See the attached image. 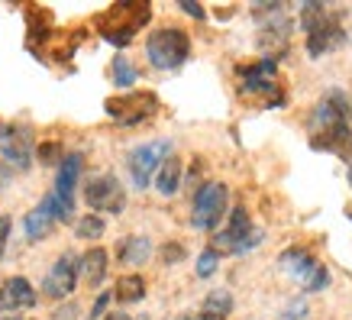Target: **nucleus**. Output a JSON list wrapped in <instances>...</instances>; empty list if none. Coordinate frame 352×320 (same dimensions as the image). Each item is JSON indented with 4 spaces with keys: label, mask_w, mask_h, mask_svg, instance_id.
I'll list each match as a JSON object with an SVG mask.
<instances>
[{
    "label": "nucleus",
    "mask_w": 352,
    "mask_h": 320,
    "mask_svg": "<svg viewBox=\"0 0 352 320\" xmlns=\"http://www.w3.org/2000/svg\"><path fill=\"white\" fill-rule=\"evenodd\" d=\"M155 110H159V97L149 94V91H139V94L107 100V114L117 120V123H123V127H136V123H142V120H149Z\"/></svg>",
    "instance_id": "nucleus-8"
},
{
    "label": "nucleus",
    "mask_w": 352,
    "mask_h": 320,
    "mask_svg": "<svg viewBox=\"0 0 352 320\" xmlns=\"http://www.w3.org/2000/svg\"><path fill=\"white\" fill-rule=\"evenodd\" d=\"M327 285H330V272L323 266H314V272L304 278V291H323Z\"/></svg>",
    "instance_id": "nucleus-24"
},
{
    "label": "nucleus",
    "mask_w": 352,
    "mask_h": 320,
    "mask_svg": "<svg viewBox=\"0 0 352 320\" xmlns=\"http://www.w3.org/2000/svg\"><path fill=\"white\" fill-rule=\"evenodd\" d=\"M85 201H87V207L97 211V217H100V211L104 213L126 211V191H123V184H120L113 175H97V178H91V182L85 184Z\"/></svg>",
    "instance_id": "nucleus-6"
},
{
    "label": "nucleus",
    "mask_w": 352,
    "mask_h": 320,
    "mask_svg": "<svg viewBox=\"0 0 352 320\" xmlns=\"http://www.w3.org/2000/svg\"><path fill=\"white\" fill-rule=\"evenodd\" d=\"M262 243V233L252 230V220H249V211H245L243 204H236L233 211H230V224L226 230L214 236V249H230V253H249V249H256Z\"/></svg>",
    "instance_id": "nucleus-5"
},
{
    "label": "nucleus",
    "mask_w": 352,
    "mask_h": 320,
    "mask_svg": "<svg viewBox=\"0 0 352 320\" xmlns=\"http://www.w3.org/2000/svg\"><path fill=\"white\" fill-rule=\"evenodd\" d=\"M104 233H107V224L97 213H87V217H81L75 224V236H81V239H100Z\"/></svg>",
    "instance_id": "nucleus-22"
},
{
    "label": "nucleus",
    "mask_w": 352,
    "mask_h": 320,
    "mask_svg": "<svg viewBox=\"0 0 352 320\" xmlns=\"http://www.w3.org/2000/svg\"><path fill=\"white\" fill-rule=\"evenodd\" d=\"M233 314V295L226 288H214L201 304V320H226Z\"/></svg>",
    "instance_id": "nucleus-18"
},
{
    "label": "nucleus",
    "mask_w": 352,
    "mask_h": 320,
    "mask_svg": "<svg viewBox=\"0 0 352 320\" xmlns=\"http://www.w3.org/2000/svg\"><path fill=\"white\" fill-rule=\"evenodd\" d=\"M78 275H81L78 256L65 253V256H58L55 259V266L49 268V275H45V281H43V295L45 298H52V301L68 298V295L78 288Z\"/></svg>",
    "instance_id": "nucleus-9"
},
{
    "label": "nucleus",
    "mask_w": 352,
    "mask_h": 320,
    "mask_svg": "<svg viewBox=\"0 0 352 320\" xmlns=\"http://www.w3.org/2000/svg\"><path fill=\"white\" fill-rule=\"evenodd\" d=\"M178 7H182L188 17H194V20H204V17H207V13H204V7H197V3H191V0H182Z\"/></svg>",
    "instance_id": "nucleus-30"
},
{
    "label": "nucleus",
    "mask_w": 352,
    "mask_h": 320,
    "mask_svg": "<svg viewBox=\"0 0 352 320\" xmlns=\"http://www.w3.org/2000/svg\"><path fill=\"white\" fill-rule=\"evenodd\" d=\"M10 230H13V220L7 213H0V259L7 253V243H10Z\"/></svg>",
    "instance_id": "nucleus-28"
},
{
    "label": "nucleus",
    "mask_w": 352,
    "mask_h": 320,
    "mask_svg": "<svg viewBox=\"0 0 352 320\" xmlns=\"http://www.w3.org/2000/svg\"><path fill=\"white\" fill-rule=\"evenodd\" d=\"M36 156H39V162H45V165H52V162L62 159V146L58 142H39V149H36Z\"/></svg>",
    "instance_id": "nucleus-26"
},
{
    "label": "nucleus",
    "mask_w": 352,
    "mask_h": 320,
    "mask_svg": "<svg viewBox=\"0 0 352 320\" xmlns=\"http://www.w3.org/2000/svg\"><path fill=\"white\" fill-rule=\"evenodd\" d=\"M52 230H55V217H52V211L45 207V201H39L23 217V236H26V243H43Z\"/></svg>",
    "instance_id": "nucleus-14"
},
{
    "label": "nucleus",
    "mask_w": 352,
    "mask_h": 320,
    "mask_svg": "<svg viewBox=\"0 0 352 320\" xmlns=\"http://www.w3.org/2000/svg\"><path fill=\"white\" fill-rule=\"evenodd\" d=\"M342 43H346V30L340 26V20H336V17H330L323 26H317V30L307 32V52L314 55V58H320V55L333 52V49H340Z\"/></svg>",
    "instance_id": "nucleus-12"
},
{
    "label": "nucleus",
    "mask_w": 352,
    "mask_h": 320,
    "mask_svg": "<svg viewBox=\"0 0 352 320\" xmlns=\"http://www.w3.org/2000/svg\"><path fill=\"white\" fill-rule=\"evenodd\" d=\"M149 3H113L104 17H100V36L113 45H123L139 32L142 23H149Z\"/></svg>",
    "instance_id": "nucleus-2"
},
{
    "label": "nucleus",
    "mask_w": 352,
    "mask_h": 320,
    "mask_svg": "<svg viewBox=\"0 0 352 320\" xmlns=\"http://www.w3.org/2000/svg\"><path fill=\"white\" fill-rule=\"evenodd\" d=\"M191 55V39L184 30H175V26H165V30L149 32L146 39V58H149L152 68L159 72H175L182 68Z\"/></svg>",
    "instance_id": "nucleus-1"
},
{
    "label": "nucleus",
    "mask_w": 352,
    "mask_h": 320,
    "mask_svg": "<svg viewBox=\"0 0 352 320\" xmlns=\"http://www.w3.org/2000/svg\"><path fill=\"white\" fill-rule=\"evenodd\" d=\"M0 152L3 162L13 171H26L32 165L36 146H32V129L30 127H3L0 129Z\"/></svg>",
    "instance_id": "nucleus-7"
},
{
    "label": "nucleus",
    "mask_w": 352,
    "mask_h": 320,
    "mask_svg": "<svg viewBox=\"0 0 352 320\" xmlns=\"http://www.w3.org/2000/svg\"><path fill=\"white\" fill-rule=\"evenodd\" d=\"M75 304H68V308H58L55 310V320H75Z\"/></svg>",
    "instance_id": "nucleus-31"
},
{
    "label": "nucleus",
    "mask_w": 352,
    "mask_h": 320,
    "mask_svg": "<svg viewBox=\"0 0 352 320\" xmlns=\"http://www.w3.org/2000/svg\"><path fill=\"white\" fill-rule=\"evenodd\" d=\"M178 320H194V317H178Z\"/></svg>",
    "instance_id": "nucleus-34"
},
{
    "label": "nucleus",
    "mask_w": 352,
    "mask_h": 320,
    "mask_svg": "<svg viewBox=\"0 0 352 320\" xmlns=\"http://www.w3.org/2000/svg\"><path fill=\"white\" fill-rule=\"evenodd\" d=\"M275 75H278V62L275 58H258L252 65H243L239 68V78H243V91L245 94H275L278 85H275Z\"/></svg>",
    "instance_id": "nucleus-10"
},
{
    "label": "nucleus",
    "mask_w": 352,
    "mask_h": 320,
    "mask_svg": "<svg viewBox=\"0 0 352 320\" xmlns=\"http://www.w3.org/2000/svg\"><path fill=\"white\" fill-rule=\"evenodd\" d=\"M155 188H159V194H165V198H171V194L182 188V159L178 156H168V159L159 165V171H155Z\"/></svg>",
    "instance_id": "nucleus-17"
},
{
    "label": "nucleus",
    "mask_w": 352,
    "mask_h": 320,
    "mask_svg": "<svg viewBox=\"0 0 352 320\" xmlns=\"http://www.w3.org/2000/svg\"><path fill=\"white\" fill-rule=\"evenodd\" d=\"M159 256H162V262H165V266H178V262L188 256V249H184L182 243H165L159 249Z\"/></svg>",
    "instance_id": "nucleus-25"
},
{
    "label": "nucleus",
    "mask_w": 352,
    "mask_h": 320,
    "mask_svg": "<svg viewBox=\"0 0 352 320\" xmlns=\"http://www.w3.org/2000/svg\"><path fill=\"white\" fill-rule=\"evenodd\" d=\"M110 75H113V85L117 87H133L136 85V78H139V72H136V65L129 62L123 52H117L113 55V65H110Z\"/></svg>",
    "instance_id": "nucleus-21"
},
{
    "label": "nucleus",
    "mask_w": 352,
    "mask_h": 320,
    "mask_svg": "<svg viewBox=\"0 0 352 320\" xmlns=\"http://www.w3.org/2000/svg\"><path fill=\"white\" fill-rule=\"evenodd\" d=\"M110 298H113V295H100V298L94 301V308L87 310V317H91V320H100V317H104V310H107Z\"/></svg>",
    "instance_id": "nucleus-29"
},
{
    "label": "nucleus",
    "mask_w": 352,
    "mask_h": 320,
    "mask_svg": "<svg viewBox=\"0 0 352 320\" xmlns=\"http://www.w3.org/2000/svg\"><path fill=\"white\" fill-rule=\"evenodd\" d=\"M0 320H20V317H16V314H7V317H0Z\"/></svg>",
    "instance_id": "nucleus-33"
},
{
    "label": "nucleus",
    "mask_w": 352,
    "mask_h": 320,
    "mask_svg": "<svg viewBox=\"0 0 352 320\" xmlns=\"http://www.w3.org/2000/svg\"><path fill=\"white\" fill-rule=\"evenodd\" d=\"M278 266L285 268L291 278H300V281H304V278L314 272V266H317V262H314V256H310L307 249H288V253H281Z\"/></svg>",
    "instance_id": "nucleus-19"
},
{
    "label": "nucleus",
    "mask_w": 352,
    "mask_h": 320,
    "mask_svg": "<svg viewBox=\"0 0 352 320\" xmlns=\"http://www.w3.org/2000/svg\"><path fill=\"white\" fill-rule=\"evenodd\" d=\"M171 152V142L168 139H152V142H142L136 149L126 156V169H129V178H133V188H149L155 171Z\"/></svg>",
    "instance_id": "nucleus-4"
},
{
    "label": "nucleus",
    "mask_w": 352,
    "mask_h": 320,
    "mask_svg": "<svg viewBox=\"0 0 352 320\" xmlns=\"http://www.w3.org/2000/svg\"><path fill=\"white\" fill-rule=\"evenodd\" d=\"M107 266H110V256H107V249H100V246L87 249L85 256L78 259V268H81V275H85V281L91 288H100V285H104Z\"/></svg>",
    "instance_id": "nucleus-15"
},
{
    "label": "nucleus",
    "mask_w": 352,
    "mask_h": 320,
    "mask_svg": "<svg viewBox=\"0 0 352 320\" xmlns=\"http://www.w3.org/2000/svg\"><path fill=\"white\" fill-rule=\"evenodd\" d=\"M104 320H133V317H129V314H123V310H113V314H107Z\"/></svg>",
    "instance_id": "nucleus-32"
},
{
    "label": "nucleus",
    "mask_w": 352,
    "mask_h": 320,
    "mask_svg": "<svg viewBox=\"0 0 352 320\" xmlns=\"http://www.w3.org/2000/svg\"><path fill=\"white\" fill-rule=\"evenodd\" d=\"M36 304V291H32L30 278L23 275H13L3 281V288H0V310H7V314H16V310H26Z\"/></svg>",
    "instance_id": "nucleus-11"
},
{
    "label": "nucleus",
    "mask_w": 352,
    "mask_h": 320,
    "mask_svg": "<svg viewBox=\"0 0 352 320\" xmlns=\"http://www.w3.org/2000/svg\"><path fill=\"white\" fill-rule=\"evenodd\" d=\"M152 259V239L149 236H126L120 239L117 246V262H126V266H142Z\"/></svg>",
    "instance_id": "nucleus-16"
},
{
    "label": "nucleus",
    "mask_w": 352,
    "mask_h": 320,
    "mask_svg": "<svg viewBox=\"0 0 352 320\" xmlns=\"http://www.w3.org/2000/svg\"><path fill=\"white\" fill-rule=\"evenodd\" d=\"M113 298L120 304H136V301L146 298V278L142 275H126L117 281V288H113Z\"/></svg>",
    "instance_id": "nucleus-20"
},
{
    "label": "nucleus",
    "mask_w": 352,
    "mask_h": 320,
    "mask_svg": "<svg viewBox=\"0 0 352 320\" xmlns=\"http://www.w3.org/2000/svg\"><path fill=\"white\" fill-rule=\"evenodd\" d=\"M217 266H220V253H217L214 246H210V249H204L201 256H197V275L201 278H210L217 272Z\"/></svg>",
    "instance_id": "nucleus-23"
},
{
    "label": "nucleus",
    "mask_w": 352,
    "mask_h": 320,
    "mask_svg": "<svg viewBox=\"0 0 352 320\" xmlns=\"http://www.w3.org/2000/svg\"><path fill=\"white\" fill-rule=\"evenodd\" d=\"M226 207H230V188L223 182H204L194 194V226L197 230H217Z\"/></svg>",
    "instance_id": "nucleus-3"
},
{
    "label": "nucleus",
    "mask_w": 352,
    "mask_h": 320,
    "mask_svg": "<svg viewBox=\"0 0 352 320\" xmlns=\"http://www.w3.org/2000/svg\"><path fill=\"white\" fill-rule=\"evenodd\" d=\"M278 320H307V301H294L288 304V310H281Z\"/></svg>",
    "instance_id": "nucleus-27"
},
{
    "label": "nucleus",
    "mask_w": 352,
    "mask_h": 320,
    "mask_svg": "<svg viewBox=\"0 0 352 320\" xmlns=\"http://www.w3.org/2000/svg\"><path fill=\"white\" fill-rule=\"evenodd\" d=\"M310 146L352 162V129L346 127V123H340V127H330V129H323V133H314V136H310Z\"/></svg>",
    "instance_id": "nucleus-13"
}]
</instances>
